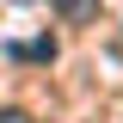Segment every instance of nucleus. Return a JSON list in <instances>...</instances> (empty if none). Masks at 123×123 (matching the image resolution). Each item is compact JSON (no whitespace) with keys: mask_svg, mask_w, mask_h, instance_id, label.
Here are the masks:
<instances>
[{"mask_svg":"<svg viewBox=\"0 0 123 123\" xmlns=\"http://www.w3.org/2000/svg\"><path fill=\"white\" fill-rule=\"evenodd\" d=\"M0 123H31V117H25V111H0Z\"/></svg>","mask_w":123,"mask_h":123,"instance_id":"1","label":"nucleus"}]
</instances>
